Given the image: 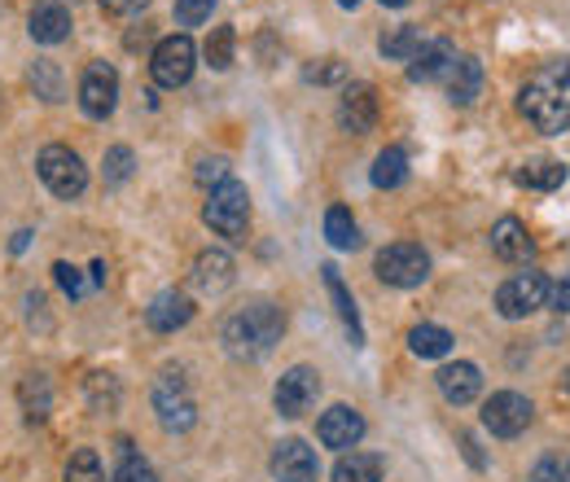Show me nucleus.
I'll return each instance as SVG.
<instances>
[{"mask_svg":"<svg viewBox=\"0 0 570 482\" xmlns=\"http://www.w3.org/2000/svg\"><path fill=\"white\" fill-rule=\"evenodd\" d=\"M203 219H207V228L219 233L224 242H242L246 237V224H250V194H246V185H237L233 176L224 185H215L207 207H203Z\"/></svg>","mask_w":570,"mask_h":482,"instance_id":"obj_3","label":"nucleus"},{"mask_svg":"<svg viewBox=\"0 0 570 482\" xmlns=\"http://www.w3.org/2000/svg\"><path fill=\"white\" fill-rule=\"evenodd\" d=\"M373 273L382 285H395V289H413L430 276V255L417 242H395L386 250H377L373 259Z\"/></svg>","mask_w":570,"mask_h":482,"instance_id":"obj_5","label":"nucleus"},{"mask_svg":"<svg viewBox=\"0 0 570 482\" xmlns=\"http://www.w3.org/2000/svg\"><path fill=\"white\" fill-rule=\"evenodd\" d=\"M549 303V276L544 273H518L497 289V312L504 321H522Z\"/></svg>","mask_w":570,"mask_h":482,"instance_id":"obj_6","label":"nucleus"},{"mask_svg":"<svg viewBox=\"0 0 570 482\" xmlns=\"http://www.w3.org/2000/svg\"><path fill=\"white\" fill-rule=\"evenodd\" d=\"M228 281H233V259L224 250H203L198 264H194V285L207 289V294H219Z\"/></svg>","mask_w":570,"mask_h":482,"instance_id":"obj_23","label":"nucleus"},{"mask_svg":"<svg viewBox=\"0 0 570 482\" xmlns=\"http://www.w3.org/2000/svg\"><path fill=\"white\" fill-rule=\"evenodd\" d=\"M338 124L352 137L373 132V124H377V92H373V83H347L343 106H338Z\"/></svg>","mask_w":570,"mask_h":482,"instance_id":"obj_15","label":"nucleus"},{"mask_svg":"<svg viewBox=\"0 0 570 482\" xmlns=\"http://www.w3.org/2000/svg\"><path fill=\"white\" fill-rule=\"evenodd\" d=\"M31 88L45 101H62V75H58V67L53 62H36L31 67Z\"/></svg>","mask_w":570,"mask_h":482,"instance_id":"obj_33","label":"nucleus"},{"mask_svg":"<svg viewBox=\"0 0 570 482\" xmlns=\"http://www.w3.org/2000/svg\"><path fill=\"white\" fill-rule=\"evenodd\" d=\"M149 0H101V9L106 13H115V18H128V13H141Z\"/></svg>","mask_w":570,"mask_h":482,"instance_id":"obj_42","label":"nucleus"},{"mask_svg":"<svg viewBox=\"0 0 570 482\" xmlns=\"http://www.w3.org/2000/svg\"><path fill=\"white\" fill-rule=\"evenodd\" d=\"M307 79H312V83H338V79H347V67L330 58L325 67H312V70H307Z\"/></svg>","mask_w":570,"mask_h":482,"instance_id":"obj_40","label":"nucleus"},{"mask_svg":"<svg viewBox=\"0 0 570 482\" xmlns=\"http://www.w3.org/2000/svg\"><path fill=\"white\" fill-rule=\"evenodd\" d=\"M67 482H106V470L97 461L92 447H79L71 461H67Z\"/></svg>","mask_w":570,"mask_h":482,"instance_id":"obj_30","label":"nucleus"},{"mask_svg":"<svg viewBox=\"0 0 570 482\" xmlns=\"http://www.w3.org/2000/svg\"><path fill=\"white\" fill-rule=\"evenodd\" d=\"M79 106L88 119H110L119 106V70L110 62H88L79 79Z\"/></svg>","mask_w":570,"mask_h":482,"instance_id":"obj_8","label":"nucleus"},{"mask_svg":"<svg viewBox=\"0 0 570 482\" xmlns=\"http://www.w3.org/2000/svg\"><path fill=\"white\" fill-rule=\"evenodd\" d=\"M531 482H570V470L558 456H544V461L531 470Z\"/></svg>","mask_w":570,"mask_h":482,"instance_id":"obj_39","label":"nucleus"},{"mask_svg":"<svg viewBox=\"0 0 570 482\" xmlns=\"http://www.w3.org/2000/svg\"><path fill=\"white\" fill-rule=\"evenodd\" d=\"M71 36V9L62 0H45L31 9V40L36 45H62Z\"/></svg>","mask_w":570,"mask_h":482,"instance_id":"obj_17","label":"nucleus"},{"mask_svg":"<svg viewBox=\"0 0 570 482\" xmlns=\"http://www.w3.org/2000/svg\"><path fill=\"white\" fill-rule=\"evenodd\" d=\"M228 180V158H203L198 163V185H224Z\"/></svg>","mask_w":570,"mask_h":482,"instance_id":"obj_38","label":"nucleus"},{"mask_svg":"<svg viewBox=\"0 0 570 482\" xmlns=\"http://www.w3.org/2000/svg\"><path fill=\"white\" fill-rule=\"evenodd\" d=\"M434 382H439V391H443V400H448V404H456V409H465V404H474V400H479V391H483V373H479V364H470V360H456V364H443Z\"/></svg>","mask_w":570,"mask_h":482,"instance_id":"obj_14","label":"nucleus"},{"mask_svg":"<svg viewBox=\"0 0 570 482\" xmlns=\"http://www.w3.org/2000/svg\"><path fill=\"white\" fill-rule=\"evenodd\" d=\"M92 285H106V264H101V259L92 264Z\"/></svg>","mask_w":570,"mask_h":482,"instance_id":"obj_44","label":"nucleus"},{"mask_svg":"<svg viewBox=\"0 0 570 482\" xmlns=\"http://www.w3.org/2000/svg\"><path fill=\"white\" fill-rule=\"evenodd\" d=\"M452 62H456V49L448 45V40H430V45H422V53L413 58V67H409V79H439V75H448L452 70Z\"/></svg>","mask_w":570,"mask_h":482,"instance_id":"obj_21","label":"nucleus"},{"mask_svg":"<svg viewBox=\"0 0 570 482\" xmlns=\"http://www.w3.org/2000/svg\"><path fill=\"white\" fill-rule=\"evenodd\" d=\"M53 276H58V285H62V294H67V298H83L88 281L79 276V268H71V264H53Z\"/></svg>","mask_w":570,"mask_h":482,"instance_id":"obj_36","label":"nucleus"},{"mask_svg":"<svg viewBox=\"0 0 570 482\" xmlns=\"http://www.w3.org/2000/svg\"><path fill=\"white\" fill-rule=\"evenodd\" d=\"M518 110L535 132H570V58H553L531 70L518 92Z\"/></svg>","mask_w":570,"mask_h":482,"instance_id":"obj_1","label":"nucleus"},{"mask_svg":"<svg viewBox=\"0 0 570 482\" xmlns=\"http://www.w3.org/2000/svg\"><path fill=\"white\" fill-rule=\"evenodd\" d=\"M492 250H497V259H504V264L527 259V255H531V233H527V224L513 219V215H504L497 228H492Z\"/></svg>","mask_w":570,"mask_h":482,"instance_id":"obj_18","label":"nucleus"},{"mask_svg":"<svg viewBox=\"0 0 570 482\" xmlns=\"http://www.w3.org/2000/svg\"><path fill=\"white\" fill-rule=\"evenodd\" d=\"M479 88H483V62L479 58H456L452 70H448V97L456 101V106H470L474 97H479Z\"/></svg>","mask_w":570,"mask_h":482,"instance_id":"obj_20","label":"nucleus"},{"mask_svg":"<svg viewBox=\"0 0 570 482\" xmlns=\"http://www.w3.org/2000/svg\"><path fill=\"white\" fill-rule=\"evenodd\" d=\"M338 4H343V9H356L360 0H338Z\"/></svg>","mask_w":570,"mask_h":482,"instance_id":"obj_46","label":"nucleus"},{"mask_svg":"<svg viewBox=\"0 0 570 482\" xmlns=\"http://www.w3.org/2000/svg\"><path fill=\"white\" fill-rule=\"evenodd\" d=\"M273 479L277 482H316L321 479V465H316V452L303 443V439H285L273 452Z\"/></svg>","mask_w":570,"mask_h":482,"instance_id":"obj_12","label":"nucleus"},{"mask_svg":"<svg viewBox=\"0 0 570 482\" xmlns=\"http://www.w3.org/2000/svg\"><path fill=\"white\" fill-rule=\"evenodd\" d=\"M422 31L417 27H391L382 40H377V49H382V58H391V62H413L417 53H422Z\"/></svg>","mask_w":570,"mask_h":482,"instance_id":"obj_24","label":"nucleus"},{"mask_svg":"<svg viewBox=\"0 0 570 482\" xmlns=\"http://www.w3.org/2000/svg\"><path fill=\"white\" fill-rule=\"evenodd\" d=\"M409 180V158H404V149H382L377 158H373V185L377 189H400Z\"/></svg>","mask_w":570,"mask_h":482,"instance_id":"obj_25","label":"nucleus"},{"mask_svg":"<svg viewBox=\"0 0 570 482\" xmlns=\"http://www.w3.org/2000/svg\"><path fill=\"white\" fill-rule=\"evenodd\" d=\"M544 307H553V312H570V276L567 281H558V285H549V303Z\"/></svg>","mask_w":570,"mask_h":482,"instance_id":"obj_41","label":"nucleus"},{"mask_svg":"<svg viewBox=\"0 0 570 482\" xmlns=\"http://www.w3.org/2000/svg\"><path fill=\"white\" fill-rule=\"evenodd\" d=\"M409 346H413V355H422V360H443V355L452 351V334H448L443 325H417V329L409 334Z\"/></svg>","mask_w":570,"mask_h":482,"instance_id":"obj_28","label":"nucleus"},{"mask_svg":"<svg viewBox=\"0 0 570 482\" xmlns=\"http://www.w3.org/2000/svg\"><path fill=\"white\" fill-rule=\"evenodd\" d=\"M382 474H386V461L377 452H347L334 465V482H382Z\"/></svg>","mask_w":570,"mask_h":482,"instance_id":"obj_22","label":"nucleus"},{"mask_svg":"<svg viewBox=\"0 0 570 482\" xmlns=\"http://www.w3.org/2000/svg\"><path fill=\"white\" fill-rule=\"evenodd\" d=\"M518 185H527V189H558V185H567V167L553 163V158H535V163H527L518 171Z\"/></svg>","mask_w":570,"mask_h":482,"instance_id":"obj_27","label":"nucleus"},{"mask_svg":"<svg viewBox=\"0 0 570 482\" xmlns=\"http://www.w3.org/2000/svg\"><path fill=\"white\" fill-rule=\"evenodd\" d=\"M531 400L518 395V391H500L483 404V425L497 434V439H518L527 425H531Z\"/></svg>","mask_w":570,"mask_h":482,"instance_id":"obj_10","label":"nucleus"},{"mask_svg":"<svg viewBox=\"0 0 570 482\" xmlns=\"http://www.w3.org/2000/svg\"><path fill=\"white\" fill-rule=\"evenodd\" d=\"M194 58H198V49L189 36H167V40H158V49L149 58V75L158 88H185L194 75Z\"/></svg>","mask_w":570,"mask_h":482,"instance_id":"obj_7","label":"nucleus"},{"mask_svg":"<svg viewBox=\"0 0 570 482\" xmlns=\"http://www.w3.org/2000/svg\"><path fill=\"white\" fill-rule=\"evenodd\" d=\"M27 242H31V233H13V255H22V250H27Z\"/></svg>","mask_w":570,"mask_h":482,"instance_id":"obj_43","label":"nucleus"},{"mask_svg":"<svg viewBox=\"0 0 570 482\" xmlns=\"http://www.w3.org/2000/svg\"><path fill=\"white\" fill-rule=\"evenodd\" d=\"M316 395H321V373L307 368V364H294L282 382H277L273 404H277V413L282 416H303L312 404H316Z\"/></svg>","mask_w":570,"mask_h":482,"instance_id":"obj_11","label":"nucleus"},{"mask_svg":"<svg viewBox=\"0 0 570 482\" xmlns=\"http://www.w3.org/2000/svg\"><path fill=\"white\" fill-rule=\"evenodd\" d=\"M282 329H285L282 307L268 303V298H255V303L237 307L224 321V346L233 355H242V360H259V355H268L273 346L282 343Z\"/></svg>","mask_w":570,"mask_h":482,"instance_id":"obj_2","label":"nucleus"},{"mask_svg":"<svg viewBox=\"0 0 570 482\" xmlns=\"http://www.w3.org/2000/svg\"><path fill=\"white\" fill-rule=\"evenodd\" d=\"M325 276V289H330V298H334V307H338V316H343V325H347V334H352V346L364 343V325H360V312H356V298H352V289L343 285V276L334 264H325L321 268Z\"/></svg>","mask_w":570,"mask_h":482,"instance_id":"obj_19","label":"nucleus"},{"mask_svg":"<svg viewBox=\"0 0 570 482\" xmlns=\"http://www.w3.org/2000/svg\"><path fill=\"white\" fill-rule=\"evenodd\" d=\"M49 404H53L49 382H45L40 373L22 377V409H27V416H31V421H45V416H49Z\"/></svg>","mask_w":570,"mask_h":482,"instance_id":"obj_29","label":"nucleus"},{"mask_svg":"<svg viewBox=\"0 0 570 482\" xmlns=\"http://www.w3.org/2000/svg\"><path fill=\"white\" fill-rule=\"evenodd\" d=\"M382 4H386V9H404L409 0H382Z\"/></svg>","mask_w":570,"mask_h":482,"instance_id":"obj_45","label":"nucleus"},{"mask_svg":"<svg viewBox=\"0 0 570 482\" xmlns=\"http://www.w3.org/2000/svg\"><path fill=\"white\" fill-rule=\"evenodd\" d=\"M325 237H330V246H334V250H356L360 228H356V219H352V210L347 207L325 210Z\"/></svg>","mask_w":570,"mask_h":482,"instance_id":"obj_26","label":"nucleus"},{"mask_svg":"<svg viewBox=\"0 0 570 482\" xmlns=\"http://www.w3.org/2000/svg\"><path fill=\"white\" fill-rule=\"evenodd\" d=\"M110 482H158V474H154V465L149 461H141L128 443H124V456H119V470H115V479Z\"/></svg>","mask_w":570,"mask_h":482,"instance_id":"obj_32","label":"nucleus"},{"mask_svg":"<svg viewBox=\"0 0 570 482\" xmlns=\"http://www.w3.org/2000/svg\"><path fill=\"white\" fill-rule=\"evenodd\" d=\"M145 321H149L154 334H176V329H185V325L194 321V298H189L185 289H163V294L149 303Z\"/></svg>","mask_w":570,"mask_h":482,"instance_id":"obj_13","label":"nucleus"},{"mask_svg":"<svg viewBox=\"0 0 570 482\" xmlns=\"http://www.w3.org/2000/svg\"><path fill=\"white\" fill-rule=\"evenodd\" d=\"M36 171L49 185L53 198H67L71 203V198H79L88 189V167H83V158L75 154L71 145H45L40 158H36Z\"/></svg>","mask_w":570,"mask_h":482,"instance_id":"obj_4","label":"nucleus"},{"mask_svg":"<svg viewBox=\"0 0 570 482\" xmlns=\"http://www.w3.org/2000/svg\"><path fill=\"white\" fill-rule=\"evenodd\" d=\"M316 434H321V443H325V447L347 452V447H356L360 439H364V416H360L356 409H347V404H334L330 413L321 416Z\"/></svg>","mask_w":570,"mask_h":482,"instance_id":"obj_16","label":"nucleus"},{"mask_svg":"<svg viewBox=\"0 0 570 482\" xmlns=\"http://www.w3.org/2000/svg\"><path fill=\"white\" fill-rule=\"evenodd\" d=\"M215 9V0H176V22L180 27H198V22H207Z\"/></svg>","mask_w":570,"mask_h":482,"instance_id":"obj_35","label":"nucleus"},{"mask_svg":"<svg viewBox=\"0 0 570 482\" xmlns=\"http://www.w3.org/2000/svg\"><path fill=\"white\" fill-rule=\"evenodd\" d=\"M132 149L128 145H115V149H106V185H124L128 176H132Z\"/></svg>","mask_w":570,"mask_h":482,"instance_id":"obj_34","label":"nucleus"},{"mask_svg":"<svg viewBox=\"0 0 570 482\" xmlns=\"http://www.w3.org/2000/svg\"><path fill=\"white\" fill-rule=\"evenodd\" d=\"M154 413H158V425H163V430H176V434L198 421V404L189 400V391H185V382H180L176 373H167V377L154 386Z\"/></svg>","mask_w":570,"mask_h":482,"instance_id":"obj_9","label":"nucleus"},{"mask_svg":"<svg viewBox=\"0 0 570 482\" xmlns=\"http://www.w3.org/2000/svg\"><path fill=\"white\" fill-rule=\"evenodd\" d=\"M562 386H567V391H570V368H567V377H562Z\"/></svg>","mask_w":570,"mask_h":482,"instance_id":"obj_47","label":"nucleus"},{"mask_svg":"<svg viewBox=\"0 0 570 482\" xmlns=\"http://www.w3.org/2000/svg\"><path fill=\"white\" fill-rule=\"evenodd\" d=\"M88 395H92V404H97V409H101V400L115 409V400H119V386H115V377H110V373H97V377L88 382Z\"/></svg>","mask_w":570,"mask_h":482,"instance_id":"obj_37","label":"nucleus"},{"mask_svg":"<svg viewBox=\"0 0 570 482\" xmlns=\"http://www.w3.org/2000/svg\"><path fill=\"white\" fill-rule=\"evenodd\" d=\"M233 45H237V36H233V27H215L212 36H207V62H212L215 70H228L233 67Z\"/></svg>","mask_w":570,"mask_h":482,"instance_id":"obj_31","label":"nucleus"}]
</instances>
